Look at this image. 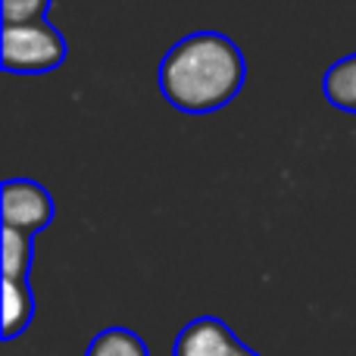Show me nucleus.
<instances>
[{"mask_svg": "<svg viewBox=\"0 0 356 356\" xmlns=\"http://www.w3.org/2000/svg\"><path fill=\"white\" fill-rule=\"evenodd\" d=\"M244 54L219 31L184 35L160 63V91L166 104L191 116H207L232 104L244 88Z\"/></svg>", "mask_w": 356, "mask_h": 356, "instance_id": "nucleus-1", "label": "nucleus"}, {"mask_svg": "<svg viewBox=\"0 0 356 356\" xmlns=\"http://www.w3.org/2000/svg\"><path fill=\"white\" fill-rule=\"evenodd\" d=\"M66 60V38L47 19L3 25L0 31V66L13 75L54 72Z\"/></svg>", "mask_w": 356, "mask_h": 356, "instance_id": "nucleus-2", "label": "nucleus"}, {"mask_svg": "<svg viewBox=\"0 0 356 356\" xmlns=\"http://www.w3.org/2000/svg\"><path fill=\"white\" fill-rule=\"evenodd\" d=\"M0 216L6 228H19L35 238L54 222V197L31 178H6L0 191Z\"/></svg>", "mask_w": 356, "mask_h": 356, "instance_id": "nucleus-3", "label": "nucleus"}, {"mask_svg": "<svg viewBox=\"0 0 356 356\" xmlns=\"http://www.w3.org/2000/svg\"><path fill=\"white\" fill-rule=\"evenodd\" d=\"M244 344L232 328L216 316H200L191 319L178 332L172 356H234V350Z\"/></svg>", "mask_w": 356, "mask_h": 356, "instance_id": "nucleus-4", "label": "nucleus"}, {"mask_svg": "<svg viewBox=\"0 0 356 356\" xmlns=\"http://www.w3.org/2000/svg\"><path fill=\"white\" fill-rule=\"evenodd\" d=\"M35 319V294L22 278H3V341H13Z\"/></svg>", "mask_w": 356, "mask_h": 356, "instance_id": "nucleus-5", "label": "nucleus"}, {"mask_svg": "<svg viewBox=\"0 0 356 356\" xmlns=\"http://www.w3.org/2000/svg\"><path fill=\"white\" fill-rule=\"evenodd\" d=\"M322 91H325V97L332 106L356 116V54L344 56V60L332 63V66L325 69Z\"/></svg>", "mask_w": 356, "mask_h": 356, "instance_id": "nucleus-6", "label": "nucleus"}, {"mask_svg": "<svg viewBox=\"0 0 356 356\" xmlns=\"http://www.w3.org/2000/svg\"><path fill=\"white\" fill-rule=\"evenodd\" d=\"M31 250H35V238L31 234L3 225V232H0V269H3V278H22V282H29Z\"/></svg>", "mask_w": 356, "mask_h": 356, "instance_id": "nucleus-7", "label": "nucleus"}, {"mask_svg": "<svg viewBox=\"0 0 356 356\" xmlns=\"http://www.w3.org/2000/svg\"><path fill=\"white\" fill-rule=\"evenodd\" d=\"M85 356H150V350L141 334H135L131 328L113 325L104 328L100 334H94Z\"/></svg>", "mask_w": 356, "mask_h": 356, "instance_id": "nucleus-8", "label": "nucleus"}, {"mask_svg": "<svg viewBox=\"0 0 356 356\" xmlns=\"http://www.w3.org/2000/svg\"><path fill=\"white\" fill-rule=\"evenodd\" d=\"M47 10H50V0H3V3H0L3 25L38 22V19H44Z\"/></svg>", "mask_w": 356, "mask_h": 356, "instance_id": "nucleus-9", "label": "nucleus"}, {"mask_svg": "<svg viewBox=\"0 0 356 356\" xmlns=\"http://www.w3.org/2000/svg\"><path fill=\"white\" fill-rule=\"evenodd\" d=\"M234 356H259V353H257V350H250V347H247V344H241L238 350H234Z\"/></svg>", "mask_w": 356, "mask_h": 356, "instance_id": "nucleus-10", "label": "nucleus"}]
</instances>
